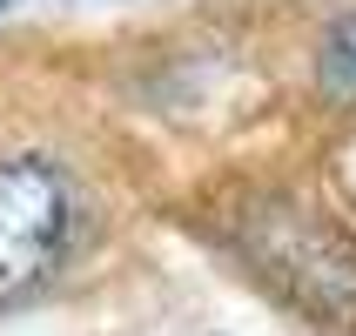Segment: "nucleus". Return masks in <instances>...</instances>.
Listing matches in <instances>:
<instances>
[{
	"label": "nucleus",
	"mask_w": 356,
	"mask_h": 336,
	"mask_svg": "<svg viewBox=\"0 0 356 336\" xmlns=\"http://www.w3.org/2000/svg\"><path fill=\"white\" fill-rule=\"evenodd\" d=\"M316 95L330 108H356V7L337 14L316 40Z\"/></svg>",
	"instance_id": "7ed1b4c3"
},
{
	"label": "nucleus",
	"mask_w": 356,
	"mask_h": 336,
	"mask_svg": "<svg viewBox=\"0 0 356 336\" xmlns=\"http://www.w3.org/2000/svg\"><path fill=\"white\" fill-rule=\"evenodd\" d=\"M337 175H343V189H350V202H356V135L337 148Z\"/></svg>",
	"instance_id": "20e7f679"
},
{
	"label": "nucleus",
	"mask_w": 356,
	"mask_h": 336,
	"mask_svg": "<svg viewBox=\"0 0 356 336\" xmlns=\"http://www.w3.org/2000/svg\"><path fill=\"white\" fill-rule=\"evenodd\" d=\"M74 182L40 155L0 161V310L34 296L67 262L74 242Z\"/></svg>",
	"instance_id": "f03ea898"
},
{
	"label": "nucleus",
	"mask_w": 356,
	"mask_h": 336,
	"mask_svg": "<svg viewBox=\"0 0 356 336\" xmlns=\"http://www.w3.org/2000/svg\"><path fill=\"white\" fill-rule=\"evenodd\" d=\"M242 262L323 330H356V236L302 195H249L229 216Z\"/></svg>",
	"instance_id": "f257e3e1"
}]
</instances>
